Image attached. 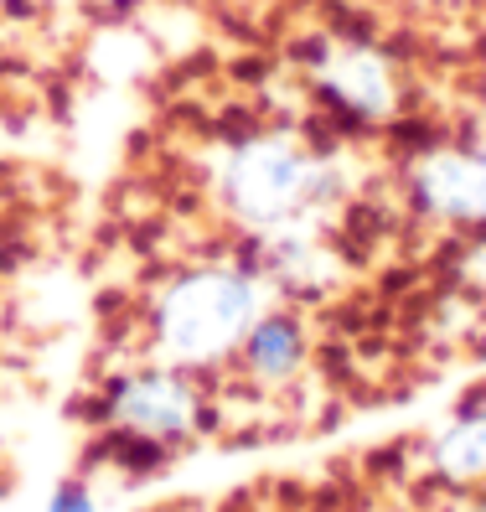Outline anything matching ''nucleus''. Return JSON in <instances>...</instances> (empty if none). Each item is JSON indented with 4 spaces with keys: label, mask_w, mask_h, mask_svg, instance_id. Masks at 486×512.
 <instances>
[{
    "label": "nucleus",
    "mask_w": 486,
    "mask_h": 512,
    "mask_svg": "<svg viewBox=\"0 0 486 512\" xmlns=\"http://www.w3.org/2000/svg\"><path fill=\"white\" fill-rule=\"evenodd\" d=\"M109 419L119 430H130L140 440H181L197 430L202 419V394L187 383L181 368H140L130 378L114 383L109 394Z\"/></svg>",
    "instance_id": "obj_3"
},
{
    "label": "nucleus",
    "mask_w": 486,
    "mask_h": 512,
    "mask_svg": "<svg viewBox=\"0 0 486 512\" xmlns=\"http://www.w3.org/2000/svg\"><path fill=\"white\" fill-rule=\"evenodd\" d=\"M326 192H331V166L290 135L238 140L218 171L223 207L243 228L269 233V238L295 228L306 213H316L326 202Z\"/></svg>",
    "instance_id": "obj_2"
},
{
    "label": "nucleus",
    "mask_w": 486,
    "mask_h": 512,
    "mask_svg": "<svg viewBox=\"0 0 486 512\" xmlns=\"http://www.w3.org/2000/svg\"><path fill=\"white\" fill-rule=\"evenodd\" d=\"M450 512H486V502H461V507H450Z\"/></svg>",
    "instance_id": "obj_9"
},
{
    "label": "nucleus",
    "mask_w": 486,
    "mask_h": 512,
    "mask_svg": "<svg viewBox=\"0 0 486 512\" xmlns=\"http://www.w3.org/2000/svg\"><path fill=\"white\" fill-rule=\"evenodd\" d=\"M47 512H99V497L88 492V481H63V487H52Z\"/></svg>",
    "instance_id": "obj_8"
},
{
    "label": "nucleus",
    "mask_w": 486,
    "mask_h": 512,
    "mask_svg": "<svg viewBox=\"0 0 486 512\" xmlns=\"http://www.w3.org/2000/svg\"><path fill=\"white\" fill-rule=\"evenodd\" d=\"M233 357H238V368L249 373L254 383L285 388V383H295L300 373H306L311 342H306V326H300L295 316H285V311H259V321L243 331V342H238Z\"/></svg>",
    "instance_id": "obj_6"
},
{
    "label": "nucleus",
    "mask_w": 486,
    "mask_h": 512,
    "mask_svg": "<svg viewBox=\"0 0 486 512\" xmlns=\"http://www.w3.org/2000/svg\"><path fill=\"white\" fill-rule=\"evenodd\" d=\"M435 471L450 481L486 476V414H466L435 440Z\"/></svg>",
    "instance_id": "obj_7"
},
{
    "label": "nucleus",
    "mask_w": 486,
    "mask_h": 512,
    "mask_svg": "<svg viewBox=\"0 0 486 512\" xmlns=\"http://www.w3.org/2000/svg\"><path fill=\"white\" fill-rule=\"evenodd\" d=\"M264 311V290L249 269L233 264H202L187 275L166 280L156 300V347L171 368H207L238 352L243 331Z\"/></svg>",
    "instance_id": "obj_1"
},
{
    "label": "nucleus",
    "mask_w": 486,
    "mask_h": 512,
    "mask_svg": "<svg viewBox=\"0 0 486 512\" xmlns=\"http://www.w3.org/2000/svg\"><path fill=\"white\" fill-rule=\"evenodd\" d=\"M409 192L440 223L486 228V150H430L409 171Z\"/></svg>",
    "instance_id": "obj_5"
},
{
    "label": "nucleus",
    "mask_w": 486,
    "mask_h": 512,
    "mask_svg": "<svg viewBox=\"0 0 486 512\" xmlns=\"http://www.w3.org/2000/svg\"><path fill=\"white\" fill-rule=\"evenodd\" d=\"M316 83L357 119H393L404 104V83L393 63L368 42H326L316 57Z\"/></svg>",
    "instance_id": "obj_4"
}]
</instances>
